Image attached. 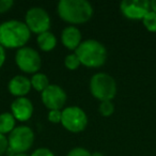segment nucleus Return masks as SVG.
<instances>
[{"label":"nucleus","instance_id":"9b49d317","mask_svg":"<svg viewBox=\"0 0 156 156\" xmlns=\"http://www.w3.org/2000/svg\"><path fill=\"white\" fill-rule=\"evenodd\" d=\"M11 111L16 120L20 122L28 121L33 115V104L26 96L17 98L11 104Z\"/></svg>","mask_w":156,"mask_h":156},{"label":"nucleus","instance_id":"a878e982","mask_svg":"<svg viewBox=\"0 0 156 156\" xmlns=\"http://www.w3.org/2000/svg\"><path fill=\"white\" fill-rule=\"evenodd\" d=\"M150 8H151V11H153L156 13V0L150 1Z\"/></svg>","mask_w":156,"mask_h":156},{"label":"nucleus","instance_id":"6ab92c4d","mask_svg":"<svg viewBox=\"0 0 156 156\" xmlns=\"http://www.w3.org/2000/svg\"><path fill=\"white\" fill-rule=\"evenodd\" d=\"M64 65L66 69H71V71H74V69H78V66L80 65V61L78 59V57L76 56V54H69L65 57L64 59Z\"/></svg>","mask_w":156,"mask_h":156},{"label":"nucleus","instance_id":"5701e85b","mask_svg":"<svg viewBox=\"0 0 156 156\" xmlns=\"http://www.w3.org/2000/svg\"><path fill=\"white\" fill-rule=\"evenodd\" d=\"M14 5L13 0H0V13H5Z\"/></svg>","mask_w":156,"mask_h":156},{"label":"nucleus","instance_id":"a211bd4d","mask_svg":"<svg viewBox=\"0 0 156 156\" xmlns=\"http://www.w3.org/2000/svg\"><path fill=\"white\" fill-rule=\"evenodd\" d=\"M98 111L103 117H110L115 112V106H113L111 101L101 102L100 106H98Z\"/></svg>","mask_w":156,"mask_h":156},{"label":"nucleus","instance_id":"7ed1b4c3","mask_svg":"<svg viewBox=\"0 0 156 156\" xmlns=\"http://www.w3.org/2000/svg\"><path fill=\"white\" fill-rule=\"evenodd\" d=\"M80 64L88 67H100L106 62L107 50L101 42L96 40H86L81 42L75 50Z\"/></svg>","mask_w":156,"mask_h":156},{"label":"nucleus","instance_id":"4468645a","mask_svg":"<svg viewBox=\"0 0 156 156\" xmlns=\"http://www.w3.org/2000/svg\"><path fill=\"white\" fill-rule=\"evenodd\" d=\"M37 45H39L40 49L43 51H50L52 50L57 45V37L55 34L50 31H46L41 34L37 35Z\"/></svg>","mask_w":156,"mask_h":156},{"label":"nucleus","instance_id":"1a4fd4ad","mask_svg":"<svg viewBox=\"0 0 156 156\" xmlns=\"http://www.w3.org/2000/svg\"><path fill=\"white\" fill-rule=\"evenodd\" d=\"M41 98L49 110H61L66 103L67 95L60 86L49 85L41 93Z\"/></svg>","mask_w":156,"mask_h":156},{"label":"nucleus","instance_id":"aec40b11","mask_svg":"<svg viewBox=\"0 0 156 156\" xmlns=\"http://www.w3.org/2000/svg\"><path fill=\"white\" fill-rule=\"evenodd\" d=\"M66 156H92V153H90L85 147H77L72 149L71 151L67 153Z\"/></svg>","mask_w":156,"mask_h":156},{"label":"nucleus","instance_id":"20e7f679","mask_svg":"<svg viewBox=\"0 0 156 156\" xmlns=\"http://www.w3.org/2000/svg\"><path fill=\"white\" fill-rule=\"evenodd\" d=\"M90 91L101 102L111 101L117 94V83L107 73H96L90 79Z\"/></svg>","mask_w":156,"mask_h":156},{"label":"nucleus","instance_id":"4be33fe9","mask_svg":"<svg viewBox=\"0 0 156 156\" xmlns=\"http://www.w3.org/2000/svg\"><path fill=\"white\" fill-rule=\"evenodd\" d=\"M8 149H9V141L5 135L0 134V156L7 153Z\"/></svg>","mask_w":156,"mask_h":156},{"label":"nucleus","instance_id":"39448f33","mask_svg":"<svg viewBox=\"0 0 156 156\" xmlns=\"http://www.w3.org/2000/svg\"><path fill=\"white\" fill-rule=\"evenodd\" d=\"M9 149L15 154H23L28 151L34 142V133L28 126H17L11 133L8 138Z\"/></svg>","mask_w":156,"mask_h":156},{"label":"nucleus","instance_id":"6e6552de","mask_svg":"<svg viewBox=\"0 0 156 156\" xmlns=\"http://www.w3.org/2000/svg\"><path fill=\"white\" fill-rule=\"evenodd\" d=\"M25 24L29 28L30 32L41 34L49 30L50 16L43 8L33 7L29 9L25 16Z\"/></svg>","mask_w":156,"mask_h":156},{"label":"nucleus","instance_id":"b1692460","mask_svg":"<svg viewBox=\"0 0 156 156\" xmlns=\"http://www.w3.org/2000/svg\"><path fill=\"white\" fill-rule=\"evenodd\" d=\"M31 156H55V155L49 149H46V147H39V149H37L32 154H31Z\"/></svg>","mask_w":156,"mask_h":156},{"label":"nucleus","instance_id":"cd10ccee","mask_svg":"<svg viewBox=\"0 0 156 156\" xmlns=\"http://www.w3.org/2000/svg\"><path fill=\"white\" fill-rule=\"evenodd\" d=\"M14 156H27V155L23 153V154H16V155H14Z\"/></svg>","mask_w":156,"mask_h":156},{"label":"nucleus","instance_id":"393cba45","mask_svg":"<svg viewBox=\"0 0 156 156\" xmlns=\"http://www.w3.org/2000/svg\"><path fill=\"white\" fill-rule=\"evenodd\" d=\"M5 61V47L0 45V67L2 66L3 63Z\"/></svg>","mask_w":156,"mask_h":156},{"label":"nucleus","instance_id":"dca6fc26","mask_svg":"<svg viewBox=\"0 0 156 156\" xmlns=\"http://www.w3.org/2000/svg\"><path fill=\"white\" fill-rule=\"evenodd\" d=\"M30 83H31V87L37 90V91L41 92V93L50 85L48 77L43 73L33 74L30 79Z\"/></svg>","mask_w":156,"mask_h":156},{"label":"nucleus","instance_id":"0eeeda50","mask_svg":"<svg viewBox=\"0 0 156 156\" xmlns=\"http://www.w3.org/2000/svg\"><path fill=\"white\" fill-rule=\"evenodd\" d=\"M15 62L17 66L27 74H37L42 66L40 54L28 46H24L16 51Z\"/></svg>","mask_w":156,"mask_h":156},{"label":"nucleus","instance_id":"f03ea898","mask_svg":"<svg viewBox=\"0 0 156 156\" xmlns=\"http://www.w3.org/2000/svg\"><path fill=\"white\" fill-rule=\"evenodd\" d=\"M57 11L61 20L73 25L83 24L93 15V7L87 0H60Z\"/></svg>","mask_w":156,"mask_h":156},{"label":"nucleus","instance_id":"9d476101","mask_svg":"<svg viewBox=\"0 0 156 156\" xmlns=\"http://www.w3.org/2000/svg\"><path fill=\"white\" fill-rule=\"evenodd\" d=\"M122 14L128 20H143L151 11L149 0H124L120 3Z\"/></svg>","mask_w":156,"mask_h":156},{"label":"nucleus","instance_id":"f8f14e48","mask_svg":"<svg viewBox=\"0 0 156 156\" xmlns=\"http://www.w3.org/2000/svg\"><path fill=\"white\" fill-rule=\"evenodd\" d=\"M30 79L24 75H16L9 81L8 89L10 93L16 98H24L31 90Z\"/></svg>","mask_w":156,"mask_h":156},{"label":"nucleus","instance_id":"ddd939ff","mask_svg":"<svg viewBox=\"0 0 156 156\" xmlns=\"http://www.w3.org/2000/svg\"><path fill=\"white\" fill-rule=\"evenodd\" d=\"M62 44L69 50H76L81 43V32L75 26H69L61 33Z\"/></svg>","mask_w":156,"mask_h":156},{"label":"nucleus","instance_id":"f3484780","mask_svg":"<svg viewBox=\"0 0 156 156\" xmlns=\"http://www.w3.org/2000/svg\"><path fill=\"white\" fill-rule=\"evenodd\" d=\"M143 26L149 30L150 32H156V13L150 11L142 20Z\"/></svg>","mask_w":156,"mask_h":156},{"label":"nucleus","instance_id":"412c9836","mask_svg":"<svg viewBox=\"0 0 156 156\" xmlns=\"http://www.w3.org/2000/svg\"><path fill=\"white\" fill-rule=\"evenodd\" d=\"M61 115H62L61 110H49L47 117L51 123H61Z\"/></svg>","mask_w":156,"mask_h":156},{"label":"nucleus","instance_id":"f257e3e1","mask_svg":"<svg viewBox=\"0 0 156 156\" xmlns=\"http://www.w3.org/2000/svg\"><path fill=\"white\" fill-rule=\"evenodd\" d=\"M31 37L27 25L20 20H7L0 24V45L7 48H22Z\"/></svg>","mask_w":156,"mask_h":156},{"label":"nucleus","instance_id":"423d86ee","mask_svg":"<svg viewBox=\"0 0 156 156\" xmlns=\"http://www.w3.org/2000/svg\"><path fill=\"white\" fill-rule=\"evenodd\" d=\"M61 124L72 133H80L87 127V113L78 106H69L62 110Z\"/></svg>","mask_w":156,"mask_h":156},{"label":"nucleus","instance_id":"bb28decb","mask_svg":"<svg viewBox=\"0 0 156 156\" xmlns=\"http://www.w3.org/2000/svg\"><path fill=\"white\" fill-rule=\"evenodd\" d=\"M92 156H104L102 153H100V152H95V153H92Z\"/></svg>","mask_w":156,"mask_h":156},{"label":"nucleus","instance_id":"2eb2a0df","mask_svg":"<svg viewBox=\"0 0 156 156\" xmlns=\"http://www.w3.org/2000/svg\"><path fill=\"white\" fill-rule=\"evenodd\" d=\"M16 119L11 112L0 113V134L5 135L15 128Z\"/></svg>","mask_w":156,"mask_h":156}]
</instances>
